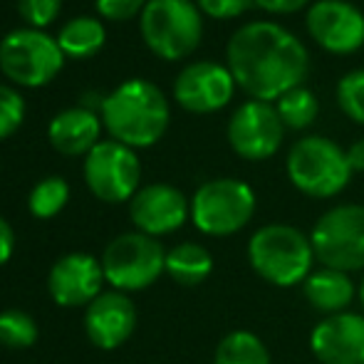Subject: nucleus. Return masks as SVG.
Masks as SVG:
<instances>
[{"label":"nucleus","mask_w":364,"mask_h":364,"mask_svg":"<svg viewBox=\"0 0 364 364\" xmlns=\"http://www.w3.org/2000/svg\"><path fill=\"white\" fill-rule=\"evenodd\" d=\"M225 60L235 85L258 102H278L285 92L302 87L310 70L305 45L270 20H255L235 30Z\"/></svg>","instance_id":"f257e3e1"},{"label":"nucleus","mask_w":364,"mask_h":364,"mask_svg":"<svg viewBox=\"0 0 364 364\" xmlns=\"http://www.w3.org/2000/svg\"><path fill=\"white\" fill-rule=\"evenodd\" d=\"M171 109L154 82L129 80L102 102V122L114 141L129 149L151 146L166 134Z\"/></svg>","instance_id":"f03ea898"},{"label":"nucleus","mask_w":364,"mask_h":364,"mask_svg":"<svg viewBox=\"0 0 364 364\" xmlns=\"http://www.w3.org/2000/svg\"><path fill=\"white\" fill-rule=\"evenodd\" d=\"M250 268L275 288H292L307 280L315 263L310 235L288 223L263 225L248 240Z\"/></svg>","instance_id":"7ed1b4c3"},{"label":"nucleus","mask_w":364,"mask_h":364,"mask_svg":"<svg viewBox=\"0 0 364 364\" xmlns=\"http://www.w3.org/2000/svg\"><path fill=\"white\" fill-rule=\"evenodd\" d=\"M141 38L161 60H183L203 35L201 10L193 0H149L139 15Z\"/></svg>","instance_id":"20e7f679"},{"label":"nucleus","mask_w":364,"mask_h":364,"mask_svg":"<svg viewBox=\"0 0 364 364\" xmlns=\"http://www.w3.org/2000/svg\"><path fill=\"white\" fill-rule=\"evenodd\" d=\"M292 186L310 198H332L350 183L347 151L325 136H302L288 154Z\"/></svg>","instance_id":"39448f33"},{"label":"nucleus","mask_w":364,"mask_h":364,"mask_svg":"<svg viewBox=\"0 0 364 364\" xmlns=\"http://www.w3.org/2000/svg\"><path fill=\"white\" fill-rule=\"evenodd\" d=\"M65 53L45 30H13L0 40V70L20 87H43L60 75Z\"/></svg>","instance_id":"423d86ee"},{"label":"nucleus","mask_w":364,"mask_h":364,"mask_svg":"<svg viewBox=\"0 0 364 364\" xmlns=\"http://www.w3.org/2000/svg\"><path fill=\"white\" fill-rule=\"evenodd\" d=\"M310 240L322 268L342 273L364 270V206L342 203L330 208L315 223Z\"/></svg>","instance_id":"0eeeda50"},{"label":"nucleus","mask_w":364,"mask_h":364,"mask_svg":"<svg viewBox=\"0 0 364 364\" xmlns=\"http://www.w3.org/2000/svg\"><path fill=\"white\" fill-rule=\"evenodd\" d=\"M255 213V191L238 178L206 181L191 201V218L206 235H233L250 223Z\"/></svg>","instance_id":"6e6552de"},{"label":"nucleus","mask_w":364,"mask_h":364,"mask_svg":"<svg viewBox=\"0 0 364 364\" xmlns=\"http://www.w3.org/2000/svg\"><path fill=\"white\" fill-rule=\"evenodd\" d=\"M105 278L119 290H144L166 270L161 243L146 233H124L114 238L102 258Z\"/></svg>","instance_id":"1a4fd4ad"},{"label":"nucleus","mask_w":364,"mask_h":364,"mask_svg":"<svg viewBox=\"0 0 364 364\" xmlns=\"http://www.w3.org/2000/svg\"><path fill=\"white\" fill-rule=\"evenodd\" d=\"M141 164L134 149L119 141H100L85 156V181L87 188L100 201L122 203L132 201L139 191Z\"/></svg>","instance_id":"9d476101"},{"label":"nucleus","mask_w":364,"mask_h":364,"mask_svg":"<svg viewBox=\"0 0 364 364\" xmlns=\"http://www.w3.org/2000/svg\"><path fill=\"white\" fill-rule=\"evenodd\" d=\"M285 124L270 102L250 100L233 112L228 122V144L240 159L263 161L283 146Z\"/></svg>","instance_id":"9b49d317"},{"label":"nucleus","mask_w":364,"mask_h":364,"mask_svg":"<svg viewBox=\"0 0 364 364\" xmlns=\"http://www.w3.org/2000/svg\"><path fill=\"white\" fill-rule=\"evenodd\" d=\"M305 25L312 40L332 55H352L364 45V15L347 0H317Z\"/></svg>","instance_id":"f8f14e48"},{"label":"nucleus","mask_w":364,"mask_h":364,"mask_svg":"<svg viewBox=\"0 0 364 364\" xmlns=\"http://www.w3.org/2000/svg\"><path fill=\"white\" fill-rule=\"evenodd\" d=\"M235 90L228 68L218 63H191L173 82V100L191 114H211L223 109Z\"/></svg>","instance_id":"ddd939ff"},{"label":"nucleus","mask_w":364,"mask_h":364,"mask_svg":"<svg viewBox=\"0 0 364 364\" xmlns=\"http://www.w3.org/2000/svg\"><path fill=\"white\" fill-rule=\"evenodd\" d=\"M129 213L139 233L156 238V235H166L181 228L191 216V203L178 188L168 183H151L134 193Z\"/></svg>","instance_id":"4468645a"},{"label":"nucleus","mask_w":364,"mask_h":364,"mask_svg":"<svg viewBox=\"0 0 364 364\" xmlns=\"http://www.w3.org/2000/svg\"><path fill=\"white\" fill-rule=\"evenodd\" d=\"M310 350L322 364H364V315L340 312L315 325Z\"/></svg>","instance_id":"2eb2a0df"},{"label":"nucleus","mask_w":364,"mask_h":364,"mask_svg":"<svg viewBox=\"0 0 364 364\" xmlns=\"http://www.w3.org/2000/svg\"><path fill=\"white\" fill-rule=\"evenodd\" d=\"M105 280V268L92 255L70 253L60 258L55 268L50 270L48 288L58 305L77 307L97 300Z\"/></svg>","instance_id":"dca6fc26"},{"label":"nucleus","mask_w":364,"mask_h":364,"mask_svg":"<svg viewBox=\"0 0 364 364\" xmlns=\"http://www.w3.org/2000/svg\"><path fill=\"white\" fill-rule=\"evenodd\" d=\"M136 327V307L122 292H105L87 305L85 330L95 347L114 350L124 345Z\"/></svg>","instance_id":"f3484780"},{"label":"nucleus","mask_w":364,"mask_h":364,"mask_svg":"<svg viewBox=\"0 0 364 364\" xmlns=\"http://www.w3.org/2000/svg\"><path fill=\"white\" fill-rule=\"evenodd\" d=\"M100 117L95 114V109H87V107H73V109L60 112L48 127L50 144L65 156H80V154L87 156L100 144Z\"/></svg>","instance_id":"a211bd4d"},{"label":"nucleus","mask_w":364,"mask_h":364,"mask_svg":"<svg viewBox=\"0 0 364 364\" xmlns=\"http://www.w3.org/2000/svg\"><path fill=\"white\" fill-rule=\"evenodd\" d=\"M302 292H305V300L317 312H325L327 317L347 312V307L352 305L357 295L350 273H342L335 268H320L310 273L302 283Z\"/></svg>","instance_id":"6ab92c4d"},{"label":"nucleus","mask_w":364,"mask_h":364,"mask_svg":"<svg viewBox=\"0 0 364 364\" xmlns=\"http://www.w3.org/2000/svg\"><path fill=\"white\" fill-rule=\"evenodd\" d=\"M105 25L97 18L82 15V18H73L68 25H63V30L58 33V45L65 53V58L85 60L97 55L105 48Z\"/></svg>","instance_id":"aec40b11"},{"label":"nucleus","mask_w":364,"mask_h":364,"mask_svg":"<svg viewBox=\"0 0 364 364\" xmlns=\"http://www.w3.org/2000/svg\"><path fill=\"white\" fill-rule=\"evenodd\" d=\"M213 258L203 245L198 243H181L166 253V273L176 280L178 285H201L211 275Z\"/></svg>","instance_id":"412c9836"},{"label":"nucleus","mask_w":364,"mask_h":364,"mask_svg":"<svg viewBox=\"0 0 364 364\" xmlns=\"http://www.w3.org/2000/svg\"><path fill=\"white\" fill-rule=\"evenodd\" d=\"M213 364H273V360L258 335L248 330H235L218 342Z\"/></svg>","instance_id":"4be33fe9"},{"label":"nucleus","mask_w":364,"mask_h":364,"mask_svg":"<svg viewBox=\"0 0 364 364\" xmlns=\"http://www.w3.org/2000/svg\"><path fill=\"white\" fill-rule=\"evenodd\" d=\"M275 109L288 129H307L320 114V102L307 87H295L280 97Z\"/></svg>","instance_id":"5701e85b"},{"label":"nucleus","mask_w":364,"mask_h":364,"mask_svg":"<svg viewBox=\"0 0 364 364\" xmlns=\"http://www.w3.org/2000/svg\"><path fill=\"white\" fill-rule=\"evenodd\" d=\"M70 198V186L65 178L60 176H48L38 183V186L30 191L28 206L30 213L38 218H53L58 216L60 211L65 208Z\"/></svg>","instance_id":"b1692460"},{"label":"nucleus","mask_w":364,"mask_h":364,"mask_svg":"<svg viewBox=\"0 0 364 364\" xmlns=\"http://www.w3.org/2000/svg\"><path fill=\"white\" fill-rule=\"evenodd\" d=\"M38 340V325L23 310H8L0 315V345L10 350H25Z\"/></svg>","instance_id":"393cba45"},{"label":"nucleus","mask_w":364,"mask_h":364,"mask_svg":"<svg viewBox=\"0 0 364 364\" xmlns=\"http://www.w3.org/2000/svg\"><path fill=\"white\" fill-rule=\"evenodd\" d=\"M337 102L342 112L357 124H364V70H352L337 85Z\"/></svg>","instance_id":"a878e982"},{"label":"nucleus","mask_w":364,"mask_h":364,"mask_svg":"<svg viewBox=\"0 0 364 364\" xmlns=\"http://www.w3.org/2000/svg\"><path fill=\"white\" fill-rule=\"evenodd\" d=\"M25 119V100L8 85H0V139L18 132Z\"/></svg>","instance_id":"bb28decb"},{"label":"nucleus","mask_w":364,"mask_h":364,"mask_svg":"<svg viewBox=\"0 0 364 364\" xmlns=\"http://www.w3.org/2000/svg\"><path fill=\"white\" fill-rule=\"evenodd\" d=\"M18 13L28 28L43 30L58 18L60 0H18Z\"/></svg>","instance_id":"cd10ccee"},{"label":"nucleus","mask_w":364,"mask_h":364,"mask_svg":"<svg viewBox=\"0 0 364 364\" xmlns=\"http://www.w3.org/2000/svg\"><path fill=\"white\" fill-rule=\"evenodd\" d=\"M149 0H95L97 13L107 20H132L134 15H141Z\"/></svg>","instance_id":"c85d7f7f"},{"label":"nucleus","mask_w":364,"mask_h":364,"mask_svg":"<svg viewBox=\"0 0 364 364\" xmlns=\"http://www.w3.org/2000/svg\"><path fill=\"white\" fill-rule=\"evenodd\" d=\"M196 5L203 15H211L216 20H230L243 15L255 3L253 0H196Z\"/></svg>","instance_id":"c756f323"},{"label":"nucleus","mask_w":364,"mask_h":364,"mask_svg":"<svg viewBox=\"0 0 364 364\" xmlns=\"http://www.w3.org/2000/svg\"><path fill=\"white\" fill-rule=\"evenodd\" d=\"M260 10L265 13H273V15H292L297 10L305 8L310 0H253Z\"/></svg>","instance_id":"7c9ffc66"},{"label":"nucleus","mask_w":364,"mask_h":364,"mask_svg":"<svg viewBox=\"0 0 364 364\" xmlns=\"http://www.w3.org/2000/svg\"><path fill=\"white\" fill-rule=\"evenodd\" d=\"M13 245H15V233L10 228V223L0 216V265L8 263V258L13 255Z\"/></svg>","instance_id":"2f4dec72"},{"label":"nucleus","mask_w":364,"mask_h":364,"mask_svg":"<svg viewBox=\"0 0 364 364\" xmlns=\"http://www.w3.org/2000/svg\"><path fill=\"white\" fill-rule=\"evenodd\" d=\"M347 161H350L352 173H355V171L364 173V139L355 141V144L347 149Z\"/></svg>","instance_id":"473e14b6"},{"label":"nucleus","mask_w":364,"mask_h":364,"mask_svg":"<svg viewBox=\"0 0 364 364\" xmlns=\"http://www.w3.org/2000/svg\"><path fill=\"white\" fill-rule=\"evenodd\" d=\"M357 295H360V302H362V315H364V280H362L360 290H357Z\"/></svg>","instance_id":"72a5a7b5"}]
</instances>
